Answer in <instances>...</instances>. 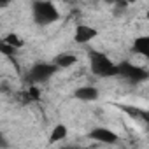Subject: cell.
<instances>
[{"mask_svg": "<svg viewBox=\"0 0 149 149\" xmlns=\"http://www.w3.org/2000/svg\"><path fill=\"white\" fill-rule=\"evenodd\" d=\"M90 61H91V72L95 76H98V77L118 76V65H114L104 53L90 51Z\"/></svg>", "mask_w": 149, "mask_h": 149, "instance_id": "obj_1", "label": "cell"}, {"mask_svg": "<svg viewBox=\"0 0 149 149\" xmlns=\"http://www.w3.org/2000/svg\"><path fill=\"white\" fill-rule=\"evenodd\" d=\"M32 13L33 19L39 25H51L60 18V13L54 4L51 2H33L32 4Z\"/></svg>", "mask_w": 149, "mask_h": 149, "instance_id": "obj_2", "label": "cell"}, {"mask_svg": "<svg viewBox=\"0 0 149 149\" xmlns=\"http://www.w3.org/2000/svg\"><path fill=\"white\" fill-rule=\"evenodd\" d=\"M118 76H123L132 83H142L149 77V74L142 67H137V65H132V63L125 61V63L118 65Z\"/></svg>", "mask_w": 149, "mask_h": 149, "instance_id": "obj_3", "label": "cell"}, {"mask_svg": "<svg viewBox=\"0 0 149 149\" xmlns=\"http://www.w3.org/2000/svg\"><path fill=\"white\" fill-rule=\"evenodd\" d=\"M54 72H56V67L53 63H37L30 70V81L32 83H46Z\"/></svg>", "mask_w": 149, "mask_h": 149, "instance_id": "obj_4", "label": "cell"}, {"mask_svg": "<svg viewBox=\"0 0 149 149\" xmlns=\"http://www.w3.org/2000/svg\"><path fill=\"white\" fill-rule=\"evenodd\" d=\"M90 137H91L93 140H97V142H102V144H116V142H118V135H116L112 130L102 128V126L91 130Z\"/></svg>", "mask_w": 149, "mask_h": 149, "instance_id": "obj_5", "label": "cell"}, {"mask_svg": "<svg viewBox=\"0 0 149 149\" xmlns=\"http://www.w3.org/2000/svg\"><path fill=\"white\" fill-rule=\"evenodd\" d=\"M95 37H97V30H95V28H91V26L79 25V26L76 28V42L84 44V42H90V40H91V39H95Z\"/></svg>", "mask_w": 149, "mask_h": 149, "instance_id": "obj_6", "label": "cell"}, {"mask_svg": "<svg viewBox=\"0 0 149 149\" xmlns=\"http://www.w3.org/2000/svg\"><path fill=\"white\" fill-rule=\"evenodd\" d=\"M76 98H79L83 102H95L98 98V90L93 86H83V88L76 90Z\"/></svg>", "mask_w": 149, "mask_h": 149, "instance_id": "obj_7", "label": "cell"}, {"mask_svg": "<svg viewBox=\"0 0 149 149\" xmlns=\"http://www.w3.org/2000/svg\"><path fill=\"white\" fill-rule=\"evenodd\" d=\"M77 61V58L74 56V54H70V53H61V54H58L56 58H54V67L56 68H67V67H72L74 63Z\"/></svg>", "mask_w": 149, "mask_h": 149, "instance_id": "obj_8", "label": "cell"}, {"mask_svg": "<svg viewBox=\"0 0 149 149\" xmlns=\"http://www.w3.org/2000/svg\"><path fill=\"white\" fill-rule=\"evenodd\" d=\"M132 49L135 53L142 54V56H149V37H139V39H135Z\"/></svg>", "mask_w": 149, "mask_h": 149, "instance_id": "obj_9", "label": "cell"}, {"mask_svg": "<svg viewBox=\"0 0 149 149\" xmlns=\"http://www.w3.org/2000/svg\"><path fill=\"white\" fill-rule=\"evenodd\" d=\"M67 133H68L67 126H63V125H56V126L53 128L51 135H49V142H58V140H63V139L67 137Z\"/></svg>", "mask_w": 149, "mask_h": 149, "instance_id": "obj_10", "label": "cell"}, {"mask_svg": "<svg viewBox=\"0 0 149 149\" xmlns=\"http://www.w3.org/2000/svg\"><path fill=\"white\" fill-rule=\"evenodd\" d=\"M4 42L7 44V46H11V47H14V49H19L21 46H23V40L16 35V33H9V35H6V39H4Z\"/></svg>", "mask_w": 149, "mask_h": 149, "instance_id": "obj_11", "label": "cell"}, {"mask_svg": "<svg viewBox=\"0 0 149 149\" xmlns=\"http://www.w3.org/2000/svg\"><path fill=\"white\" fill-rule=\"evenodd\" d=\"M123 111H126L128 112V116H132V118H144V119H147V114H146V111H142V109H137V107H130V105H123L121 107Z\"/></svg>", "mask_w": 149, "mask_h": 149, "instance_id": "obj_12", "label": "cell"}, {"mask_svg": "<svg viewBox=\"0 0 149 149\" xmlns=\"http://www.w3.org/2000/svg\"><path fill=\"white\" fill-rule=\"evenodd\" d=\"M0 53L6 54V56H9V58H13V56H14V53H16V49H14V47H11V46H7L4 40H0Z\"/></svg>", "mask_w": 149, "mask_h": 149, "instance_id": "obj_13", "label": "cell"}, {"mask_svg": "<svg viewBox=\"0 0 149 149\" xmlns=\"http://www.w3.org/2000/svg\"><path fill=\"white\" fill-rule=\"evenodd\" d=\"M40 97V91H39V88L37 86H30V90H28V98H32V100H37Z\"/></svg>", "mask_w": 149, "mask_h": 149, "instance_id": "obj_14", "label": "cell"}, {"mask_svg": "<svg viewBox=\"0 0 149 149\" xmlns=\"http://www.w3.org/2000/svg\"><path fill=\"white\" fill-rule=\"evenodd\" d=\"M7 146H9V142L6 140V137H4L2 133H0V147H2V149H6Z\"/></svg>", "mask_w": 149, "mask_h": 149, "instance_id": "obj_15", "label": "cell"}, {"mask_svg": "<svg viewBox=\"0 0 149 149\" xmlns=\"http://www.w3.org/2000/svg\"><path fill=\"white\" fill-rule=\"evenodd\" d=\"M61 149H83V147H72L70 146V147H61Z\"/></svg>", "mask_w": 149, "mask_h": 149, "instance_id": "obj_16", "label": "cell"}]
</instances>
